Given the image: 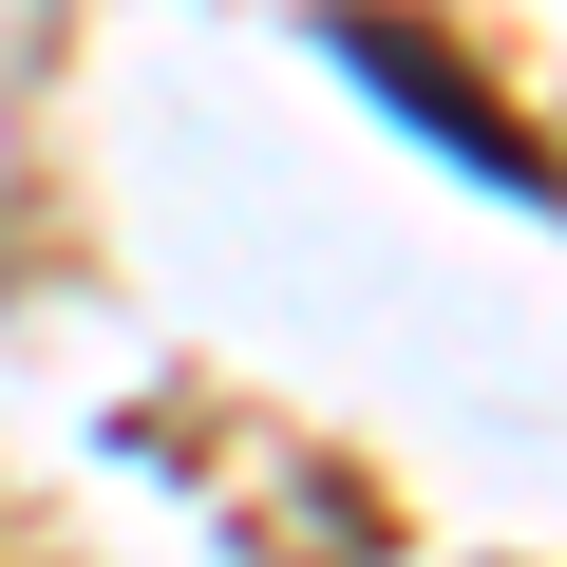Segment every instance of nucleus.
<instances>
[{
	"label": "nucleus",
	"mask_w": 567,
	"mask_h": 567,
	"mask_svg": "<svg viewBox=\"0 0 567 567\" xmlns=\"http://www.w3.org/2000/svg\"><path fill=\"white\" fill-rule=\"evenodd\" d=\"M322 58H341V76L398 114V133H435L473 189H511V208H567V152H548V133H529V114L473 76L435 20H398V0H322Z\"/></svg>",
	"instance_id": "nucleus-1"
}]
</instances>
